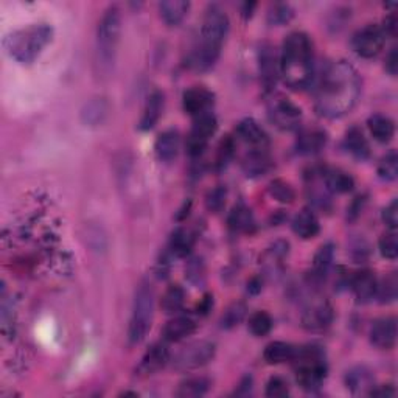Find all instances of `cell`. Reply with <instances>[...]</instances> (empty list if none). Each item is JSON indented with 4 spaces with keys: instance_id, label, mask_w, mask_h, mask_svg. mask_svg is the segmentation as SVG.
Instances as JSON below:
<instances>
[{
    "instance_id": "277c9868",
    "label": "cell",
    "mask_w": 398,
    "mask_h": 398,
    "mask_svg": "<svg viewBox=\"0 0 398 398\" xmlns=\"http://www.w3.org/2000/svg\"><path fill=\"white\" fill-rule=\"evenodd\" d=\"M53 28L49 24H35L13 32L5 41L11 59L28 66L40 58L44 49L52 42Z\"/></svg>"
},
{
    "instance_id": "11a10c76",
    "label": "cell",
    "mask_w": 398,
    "mask_h": 398,
    "mask_svg": "<svg viewBox=\"0 0 398 398\" xmlns=\"http://www.w3.org/2000/svg\"><path fill=\"white\" fill-rule=\"evenodd\" d=\"M255 8V4H244V16H251L252 14V10Z\"/></svg>"
},
{
    "instance_id": "f546056e",
    "label": "cell",
    "mask_w": 398,
    "mask_h": 398,
    "mask_svg": "<svg viewBox=\"0 0 398 398\" xmlns=\"http://www.w3.org/2000/svg\"><path fill=\"white\" fill-rule=\"evenodd\" d=\"M367 126H369V131L373 135V139L380 143L390 142L395 134L394 120L389 119L387 116H382V114L372 116L369 121H367Z\"/></svg>"
},
{
    "instance_id": "44dd1931",
    "label": "cell",
    "mask_w": 398,
    "mask_h": 398,
    "mask_svg": "<svg viewBox=\"0 0 398 398\" xmlns=\"http://www.w3.org/2000/svg\"><path fill=\"white\" fill-rule=\"evenodd\" d=\"M271 168V157L265 148H254L243 160V171L248 178H260Z\"/></svg>"
},
{
    "instance_id": "681fc988",
    "label": "cell",
    "mask_w": 398,
    "mask_h": 398,
    "mask_svg": "<svg viewBox=\"0 0 398 398\" xmlns=\"http://www.w3.org/2000/svg\"><path fill=\"white\" fill-rule=\"evenodd\" d=\"M397 68H398V55H397V49L394 47L389 52V55L386 58V71L390 75H397Z\"/></svg>"
},
{
    "instance_id": "4316f807",
    "label": "cell",
    "mask_w": 398,
    "mask_h": 398,
    "mask_svg": "<svg viewBox=\"0 0 398 398\" xmlns=\"http://www.w3.org/2000/svg\"><path fill=\"white\" fill-rule=\"evenodd\" d=\"M297 349L289 342L274 341L267 344L263 351V358L267 364H283L288 361H293L296 356Z\"/></svg>"
},
{
    "instance_id": "4dcf8cb0",
    "label": "cell",
    "mask_w": 398,
    "mask_h": 398,
    "mask_svg": "<svg viewBox=\"0 0 398 398\" xmlns=\"http://www.w3.org/2000/svg\"><path fill=\"white\" fill-rule=\"evenodd\" d=\"M344 145H346V148L350 155L355 156L356 159H367L370 155L369 142H367L361 129L356 126L349 129L346 134V140H344Z\"/></svg>"
},
{
    "instance_id": "7dc6e473",
    "label": "cell",
    "mask_w": 398,
    "mask_h": 398,
    "mask_svg": "<svg viewBox=\"0 0 398 398\" xmlns=\"http://www.w3.org/2000/svg\"><path fill=\"white\" fill-rule=\"evenodd\" d=\"M204 263L201 258H193L187 266V277L193 283H201L204 279Z\"/></svg>"
},
{
    "instance_id": "e575fe53",
    "label": "cell",
    "mask_w": 398,
    "mask_h": 398,
    "mask_svg": "<svg viewBox=\"0 0 398 398\" xmlns=\"http://www.w3.org/2000/svg\"><path fill=\"white\" fill-rule=\"evenodd\" d=\"M229 227L235 232H248L254 227V217L244 204L235 205L229 215Z\"/></svg>"
},
{
    "instance_id": "83f0119b",
    "label": "cell",
    "mask_w": 398,
    "mask_h": 398,
    "mask_svg": "<svg viewBox=\"0 0 398 398\" xmlns=\"http://www.w3.org/2000/svg\"><path fill=\"white\" fill-rule=\"evenodd\" d=\"M319 219L311 210L305 209L302 210L293 221V231L297 236H301L303 240L315 239L319 234Z\"/></svg>"
},
{
    "instance_id": "db71d44e",
    "label": "cell",
    "mask_w": 398,
    "mask_h": 398,
    "mask_svg": "<svg viewBox=\"0 0 398 398\" xmlns=\"http://www.w3.org/2000/svg\"><path fill=\"white\" fill-rule=\"evenodd\" d=\"M212 305H213V297L210 294H207L203 298L201 303L198 305V313L203 316L207 315V313L212 310Z\"/></svg>"
},
{
    "instance_id": "d4e9b609",
    "label": "cell",
    "mask_w": 398,
    "mask_h": 398,
    "mask_svg": "<svg viewBox=\"0 0 398 398\" xmlns=\"http://www.w3.org/2000/svg\"><path fill=\"white\" fill-rule=\"evenodd\" d=\"M327 143V134L325 131L319 128L307 129V131L301 133L297 139V151L301 155H316L320 150L325 147Z\"/></svg>"
},
{
    "instance_id": "f6af8a7d",
    "label": "cell",
    "mask_w": 398,
    "mask_h": 398,
    "mask_svg": "<svg viewBox=\"0 0 398 398\" xmlns=\"http://www.w3.org/2000/svg\"><path fill=\"white\" fill-rule=\"evenodd\" d=\"M380 252L381 255L389 260H395L398 255V240L395 231L385 234L380 239Z\"/></svg>"
},
{
    "instance_id": "ffe728a7",
    "label": "cell",
    "mask_w": 398,
    "mask_h": 398,
    "mask_svg": "<svg viewBox=\"0 0 398 398\" xmlns=\"http://www.w3.org/2000/svg\"><path fill=\"white\" fill-rule=\"evenodd\" d=\"M164 104H165V97L164 92L155 90L151 92L147 103H145V109L140 119V129L142 131H150L156 126L160 116L164 112Z\"/></svg>"
},
{
    "instance_id": "30bf717a",
    "label": "cell",
    "mask_w": 398,
    "mask_h": 398,
    "mask_svg": "<svg viewBox=\"0 0 398 398\" xmlns=\"http://www.w3.org/2000/svg\"><path fill=\"white\" fill-rule=\"evenodd\" d=\"M218 121L212 112H205L203 116L195 117L193 128L187 139V151L190 156H199L207 147L210 137L217 133Z\"/></svg>"
},
{
    "instance_id": "9a60e30c",
    "label": "cell",
    "mask_w": 398,
    "mask_h": 398,
    "mask_svg": "<svg viewBox=\"0 0 398 398\" xmlns=\"http://www.w3.org/2000/svg\"><path fill=\"white\" fill-rule=\"evenodd\" d=\"M370 342L380 350H390L397 342V319L382 318L375 320L370 328Z\"/></svg>"
},
{
    "instance_id": "ee69618b",
    "label": "cell",
    "mask_w": 398,
    "mask_h": 398,
    "mask_svg": "<svg viewBox=\"0 0 398 398\" xmlns=\"http://www.w3.org/2000/svg\"><path fill=\"white\" fill-rule=\"evenodd\" d=\"M234 152H235L234 139L232 137H226V139L219 143V148H218L217 162H215L218 170H223V168H226L229 164H231Z\"/></svg>"
},
{
    "instance_id": "f35d334b",
    "label": "cell",
    "mask_w": 398,
    "mask_h": 398,
    "mask_svg": "<svg viewBox=\"0 0 398 398\" xmlns=\"http://www.w3.org/2000/svg\"><path fill=\"white\" fill-rule=\"evenodd\" d=\"M246 305L241 302L232 303L231 307L226 310V313L221 318V327L226 328V330H231V328L236 327L240 322H243V319L246 318Z\"/></svg>"
},
{
    "instance_id": "6da1fadb",
    "label": "cell",
    "mask_w": 398,
    "mask_h": 398,
    "mask_svg": "<svg viewBox=\"0 0 398 398\" xmlns=\"http://www.w3.org/2000/svg\"><path fill=\"white\" fill-rule=\"evenodd\" d=\"M361 94V78L356 68L347 61L328 66L318 84L315 108L319 116L338 119L346 116L358 103Z\"/></svg>"
},
{
    "instance_id": "d6a6232c",
    "label": "cell",
    "mask_w": 398,
    "mask_h": 398,
    "mask_svg": "<svg viewBox=\"0 0 398 398\" xmlns=\"http://www.w3.org/2000/svg\"><path fill=\"white\" fill-rule=\"evenodd\" d=\"M183 302H186V293L179 285H171L165 291L160 301V307H162L165 315H178L182 310Z\"/></svg>"
},
{
    "instance_id": "c3c4849f",
    "label": "cell",
    "mask_w": 398,
    "mask_h": 398,
    "mask_svg": "<svg viewBox=\"0 0 398 398\" xmlns=\"http://www.w3.org/2000/svg\"><path fill=\"white\" fill-rule=\"evenodd\" d=\"M382 221H385L390 231H395L398 226V201L397 199H394V201L390 203L385 210H382Z\"/></svg>"
},
{
    "instance_id": "7c38bea8",
    "label": "cell",
    "mask_w": 398,
    "mask_h": 398,
    "mask_svg": "<svg viewBox=\"0 0 398 398\" xmlns=\"http://www.w3.org/2000/svg\"><path fill=\"white\" fill-rule=\"evenodd\" d=\"M333 308L324 298L311 301L302 313V325L310 332H320L333 322Z\"/></svg>"
},
{
    "instance_id": "b9f144b4",
    "label": "cell",
    "mask_w": 398,
    "mask_h": 398,
    "mask_svg": "<svg viewBox=\"0 0 398 398\" xmlns=\"http://www.w3.org/2000/svg\"><path fill=\"white\" fill-rule=\"evenodd\" d=\"M270 193L274 199H277L280 203H293L296 193L293 187L287 183L285 181H280V179H275L271 182L270 186Z\"/></svg>"
},
{
    "instance_id": "7402d4cb",
    "label": "cell",
    "mask_w": 398,
    "mask_h": 398,
    "mask_svg": "<svg viewBox=\"0 0 398 398\" xmlns=\"http://www.w3.org/2000/svg\"><path fill=\"white\" fill-rule=\"evenodd\" d=\"M236 134L240 135L241 140L252 145L254 148H265L267 142H270L267 134L254 119L241 120L239 126H236Z\"/></svg>"
},
{
    "instance_id": "8fae6325",
    "label": "cell",
    "mask_w": 398,
    "mask_h": 398,
    "mask_svg": "<svg viewBox=\"0 0 398 398\" xmlns=\"http://www.w3.org/2000/svg\"><path fill=\"white\" fill-rule=\"evenodd\" d=\"M270 119L272 123L283 131H294L301 126L302 111L289 102L288 98L275 97L270 103Z\"/></svg>"
},
{
    "instance_id": "d6986e66",
    "label": "cell",
    "mask_w": 398,
    "mask_h": 398,
    "mask_svg": "<svg viewBox=\"0 0 398 398\" xmlns=\"http://www.w3.org/2000/svg\"><path fill=\"white\" fill-rule=\"evenodd\" d=\"M198 324L191 316H176L168 320L162 330V336L165 342H178L186 339L187 336L196 332Z\"/></svg>"
},
{
    "instance_id": "5b68a950",
    "label": "cell",
    "mask_w": 398,
    "mask_h": 398,
    "mask_svg": "<svg viewBox=\"0 0 398 398\" xmlns=\"http://www.w3.org/2000/svg\"><path fill=\"white\" fill-rule=\"evenodd\" d=\"M121 33V14L117 5L104 11L97 27V64L102 71H111L116 63V55Z\"/></svg>"
},
{
    "instance_id": "2e32d148",
    "label": "cell",
    "mask_w": 398,
    "mask_h": 398,
    "mask_svg": "<svg viewBox=\"0 0 398 398\" xmlns=\"http://www.w3.org/2000/svg\"><path fill=\"white\" fill-rule=\"evenodd\" d=\"M212 104H213V94L207 89L191 88L183 92L182 106L183 111L190 114V116L198 117L203 116L205 112H210Z\"/></svg>"
},
{
    "instance_id": "8d00e7d4",
    "label": "cell",
    "mask_w": 398,
    "mask_h": 398,
    "mask_svg": "<svg viewBox=\"0 0 398 398\" xmlns=\"http://www.w3.org/2000/svg\"><path fill=\"white\" fill-rule=\"evenodd\" d=\"M249 330L257 338H263L272 330V318L266 311L254 313L249 318Z\"/></svg>"
},
{
    "instance_id": "60d3db41",
    "label": "cell",
    "mask_w": 398,
    "mask_h": 398,
    "mask_svg": "<svg viewBox=\"0 0 398 398\" xmlns=\"http://www.w3.org/2000/svg\"><path fill=\"white\" fill-rule=\"evenodd\" d=\"M291 19H293V10H291V6L287 4H275L270 8V13H267V22H270V25H285Z\"/></svg>"
},
{
    "instance_id": "bcb514c9",
    "label": "cell",
    "mask_w": 398,
    "mask_h": 398,
    "mask_svg": "<svg viewBox=\"0 0 398 398\" xmlns=\"http://www.w3.org/2000/svg\"><path fill=\"white\" fill-rule=\"evenodd\" d=\"M289 394L288 382L280 377L270 378L266 385V397L270 398H283Z\"/></svg>"
},
{
    "instance_id": "5bb4252c",
    "label": "cell",
    "mask_w": 398,
    "mask_h": 398,
    "mask_svg": "<svg viewBox=\"0 0 398 398\" xmlns=\"http://www.w3.org/2000/svg\"><path fill=\"white\" fill-rule=\"evenodd\" d=\"M168 363H170V350H168L167 344H152L147 350V354L143 355L140 364L137 366V375H140V377H150V375H155Z\"/></svg>"
},
{
    "instance_id": "7a4b0ae2",
    "label": "cell",
    "mask_w": 398,
    "mask_h": 398,
    "mask_svg": "<svg viewBox=\"0 0 398 398\" xmlns=\"http://www.w3.org/2000/svg\"><path fill=\"white\" fill-rule=\"evenodd\" d=\"M229 33L227 14L213 5L205 11L198 40L190 52L188 66L196 72H205L215 66Z\"/></svg>"
},
{
    "instance_id": "3957f363",
    "label": "cell",
    "mask_w": 398,
    "mask_h": 398,
    "mask_svg": "<svg viewBox=\"0 0 398 398\" xmlns=\"http://www.w3.org/2000/svg\"><path fill=\"white\" fill-rule=\"evenodd\" d=\"M313 45L310 37L302 32L288 35L282 45L279 71L283 83L291 89L307 88L313 76Z\"/></svg>"
},
{
    "instance_id": "74e56055",
    "label": "cell",
    "mask_w": 398,
    "mask_h": 398,
    "mask_svg": "<svg viewBox=\"0 0 398 398\" xmlns=\"http://www.w3.org/2000/svg\"><path fill=\"white\" fill-rule=\"evenodd\" d=\"M397 289H398V279L395 272H390L387 277L382 279V282L377 288V297L381 303H392L397 298Z\"/></svg>"
},
{
    "instance_id": "4fadbf2b",
    "label": "cell",
    "mask_w": 398,
    "mask_h": 398,
    "mask_svg": "<svg viewBox=\"0 0 398 398\" xmlns=\"http://www.w3.org/2000/svg\"><path fill=\"white\" fill-rule=\"evenodd\" d=\"M258 67H260V78L265 86L266 92H271L277 83L279 71V56L270 44H263L258 52Z\"/></svg>"
},
{
    "instance_id": "ac0fdd59",
    "label": "cell",
    "mask_w": 398,
    "mask_h": 398,
    "mask_svg": "<svg viewBox=\"0 0 398 398\" xmlns=\"http://www.w3.org/2000/svg\"><path fill=\"white\" fill-rule=\"evenodd\" d=\"M346 386L355 395H369L375 387V377L366 366H356L346 373Z\"/></svg>"
},
{
    "instance_id": "836d02e7",
    "label": "cell",
    "mask_w": 398,
    "mask_h": 398,
    "mask_svg": "<svg viewBox=\"0 0 398 398\" xmlns=\"http://www.w3.org/2000/svg\"><path fill=\"white\" fill-rule=\"evenodd\" d=\"M209 389H210V381L207 378L193 377L181 382L179 389L176 390V395L182 398L203 397L209 392Z\"/></svg>"
},
{
    "instance_id": "cb8c5ba5",
    "label": "cell",
    "mask_w": 398,
    "mask_h": 398,
    "mask_svg": "<svg viewBox=\"0 0 398 398\" xmlns=\"http://www.w3.org/2000/svg\"><path fill=\"white\" fill-rule=\"evenodd\" d=\"M190 10V4L186 0H167V2L159 4V13L160 18L167 25L176 27L186 19Z\"/></svg>"
},
{
    "instance_id": "9c48e42d",
    "label": "cell",
    "mask_w": 398,
    "mask_h": 398,
    "mask_svg": "<svg viewBox=\"0 0 398 398\" xmlns=\"http://www.w3.org/2000/svg\"><path fill=\"white\" fill-rule=\"evenodd\" d=\"M386 35L380 25L369 24L364 28L358 30L354 40H351V47H354L358 56L370 59L380 55V52L385 47Z\"/></svg>"
},
{
    "instance_id": "f907efd6",
    "label": "cell",
    "mask_w": 398,
    "mask_h": 398,
    "mask_svg": "<svg viewBox=\"0 0 398 398\" xmlns=\"http://www.w3.org/2000/svg\"><path fill=\"white\" fill-rule=\"evenodd\" d=\"M372 397H394L395 395V389L392 386H375L370 394Z\"/></svg>"
},
{
    "instance_id": "d590c367",
    "label": "cell",
    "mask_w": 398,
    "mask_h": 398,
    "mask_svg": "<svg viewBox=\"0 0 398 398\" xmlns=\"http://www.w3.org/2000/svg\"><path fill=\"white\" fill-rule=\"evenodd\" d=\"M195 244V236L186 229L174 231L170 240V252L176 257H187Z\"/></svg>"
},
{
    "instance_id": "f1b7e54d",
    "label": "cell",
    "mask_w": 398,
    "mask_h": 398,
    "mask_svg": "<svg viewBox=\"0 0 398 398\" xmlns=\"http://www.w3.org/2000/svg\"><path fill=\"white\" fill-rule=\"evenodd\" d=\"M108 103L103 98H94L84 104L81 109V120L86 126H98L108 117Z\"/></svg>"
},
{
    "instance_id": "52a82bcc",
    "label": "cell",
    "mask_w": 398,
    "mask_h": 398,
    "mask_svg": "<svg viewBox=\"0 0 398 398\" xmlns=\"http://www.w3.org/2000/svg\"><path fill=\"white\" fill-rule=\"evenodd\" d=\"M155 316V293L150 283L142 282L135 291L131 320H129L128 339L131 344H140L151 328Z\"/></svg>"
},
{
    "instance_id": "f5cc1de1",
    "label": "cell",
    "mask_w": 398,
    "mask_h": 398,
    "mask_svg": "<svg viewBox=\"0 0 398 398\" xmlns=\"http://www.w3.org/2000/svg\"><path fill=\"white\" fill-rule=\"evenodd\" d=\"M251 390H252V377H244L239 385V389L235 390V394L241 395V397H246V395L251 394Z\"/></svg>"
},
{
    "instance_id": "816d5d0a",
    "label": "cell",
    "mask_w": 398,
    "mask_h": 398,
    "mask_svg": "<svg viewBox=\"0 0 398 398\" xmlns=\"http://www.w3.org/2000/svg\"><path fill=\"white\" fill-rule=\"evenodd\" d=\"M381 28H382V32H385L386 36H395V33H397V18L394 16V14H392V16L386 18L385 25H382Z\"/></svg>"
},
{
    "instance_id": "e0dca14e",
    "label": "cell",
    "mask_w": 398,
    "mask_h": 398,
    "mask_svg": "<svg viewBox=\"0 0 398 398\" xmlns=\"http://www.w3.org/2000/svg\"><path fill=\"white\" fill-rule=\"evenodd\" d=\"M350 287H351V291H354L356 301L361 303H367V302H370L375 296H377L378 282L372 271L363 270V271L356 272L354 277L350 279Z\"/></svg>"
},
{
    "instance_id": "484cf974",
    "label": "cell",
    "mask_w": 398,
    "mask_h": 398,
    "mask_svg": "<svg viewBox=\"0 0 398 398\" xmlns=\"http://www.w3.org/2000/svg\"><path fill=\"white\" fill-rule=\"evenodd\" d=\"M333 260H334L333 244H330V243L322 244V246H320L319 251L316 252L315 260H313V271H311L313 280L322 282L332 270Z\"/></svg>"
},
{
    "instance_id": "7bdbcfd3",
    "label": "cell",
    "mask_w": 398,
    "mask_h": 398,
    "mask_svg": "<svg viewBox=\"0 0 398 398\" xmlns=\"http://www.w3.org/2000/svg\"><path fill=\"white\" fill-rule=\"evenodd\" d=\"M226 198H227V190L224 187L218 186L210 190L207 196H205V207H207L212 213H219L224 209Z\"/></svg>"
},
{
    "instance_id": "ba28073f",
    "label": "cell",
    "mask_w": 398,
    "mask_h": 398,
    "mask_svg": "<svg viewBox=\"0 0 398 398\" xmlns=\"http://www.w3.org/2000/svg\"><path fill=\"white\" fill-rule=\"evenodd\" d=\"M217 354V346L210 341H196L183 347L173 359L174 369L195 370L209 364Z\"/></svg>"
},
{
    "instance_id": "ab89813d",
    "label": "cell",
    "mask_w": 398,
    "mask_h": 398,
    "mask_svg": "<svg viewBox=\"0 0 398 398\" xmlns=\"http://www.w3.org/2000/svg\"><path fill=\"white\" fill-rule=\"evenodd\" d=\"M378 174L382 181L392 182L398 176V156L395 151H390L381 159L378 165Z\"/></svg>"
},
{
    "instance_id": "8992f818",
    "label": "cell",
    "mask_w": 398,
    "mask_h": 398,
    "mask_svg": "<svg viewBox=\"0 0 398 398\" xmlns=\"http://www.w3.org/2000/svg\"><path fill=\"white\" fill-rule=\"evenodd\" d=\"M293 361L296 363V378L302 389L318 390L327 377L325 355L320 347L308 346L297 349Z\"/></svg>"
},
{
    "instance_id": "1f68e13d",
    "label": "cell",
    "mask_w": 398,
    "mask_h": 398,
    "mask_svg": "<svg viewBox=\"0 0 398 398\" xmlns=\"http://www.w3.org/2000/svg\"><path fill=\"white\" fill-rule=\"evenodd\" d=\"M325 186L333 193H349L355 187V179L349 173L333 168L325 171Z\"/></svg>"
},
{
    "instance_id": "603a6c76",
    "label": "cell",
    "mask_w": 398,
    "mask_h": 398,
    "mask_svg": "<svg viewBox=\"0 0 398 398\" xmlns=\"http://www.w3.org/2000/svg\"><path fill=\"white\" fill-rule=\"evenodd\" d=\"M179 148H181V137L178 131H174V129H170V131L160 134L155 145L156 155L162 162H171V160L178 156Z\"/></svg>"
}]
</instances>
